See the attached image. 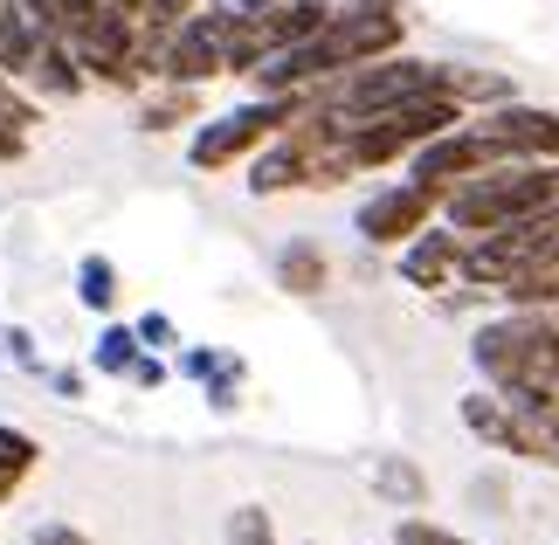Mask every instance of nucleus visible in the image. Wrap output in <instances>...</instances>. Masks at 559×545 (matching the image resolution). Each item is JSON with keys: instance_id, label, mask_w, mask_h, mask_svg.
Masks as SVG:
<instances>
[{"instance_id": "dca6fc26", "label": "nucleus", "mask_w": 559, "mask_h": 545, "mask_svg": "<svg viewBox=\"0 0 559 545\" xmlns=\"http://www.w3.org/2000/svg\"><path fill=\"white\" fill-rule=\"evenodd\" d=\"M35 435H21V428H0V476H8V484H21V476L35 470Z\"/></svg>"}, {"instance_id": "7ed1b4c3", "label": "nucleus", "mask_w": 559, "mask_h": 545, "mask_svg": "<svg viewBox=\"0 0 559 545\" xmlns=\"http://www.w3.org/2000/svg\"><path fill=\"white\" fill-rule=\"evenodd\" d=\"M290 118H305V91H270V97L242 104V111H228V118L201 125V139H193V152H187V159L201 166V173H214V166L242 159V152H255V145H270V139L284 132Z\"/></svg>"}, {"instance_id": "6e6552de", "label": "nucleus", "mask_w": 559, "mask_h": 545, "mask_svg": "<svg viewBox=\"0 0 559 545\" xmlns=\"http://www.w3.org/2000/svg\"><path fill=\"white\" fill-rule=\"evenodd\" d=\"M401 276L421 283V291H442L449 276H463V242H456V235H407Z\"/></svg>"}, {"instance_id": "a211bd4d", "label": "nucleus", "mask_w": 559, "mask_h": 545, "mask_svg": "<svg viewBox=\"0 0 559 545\" xmlns=\"http://www.w3.org/2000/svg\"><path fill=\"white\" fill-rule=\"evenodd\" d=\"M21 125H35V104L8 97L0 104V159H21Z\"/></svg>"}, {"instance_id": "f03ea898", "label": "nucleus", "mask_w": 559, "mask_h": 545, "mask_svg": "<svg viewBox=\"0 0 559 545\" xmlns=\"http://www.w3.org/2000/svg\"><path fill=\"white\" fill-rule=\"evenodd\" d=\"M442 91V62H415V56H380V62H359L346 70V83L332 91V118L338 125H359V118H380L407 97H428Z\"/></svg>"}, {"instance_id": "aec40b11", "label": "nucleus", "mask_w": 559, "mask_h": 545, "mask_svg": "<svg viewBox=\"0 0 559 545\" xmlns=\"http://www.w3.org/2000/svg\"><path fill=\"white\" fill-rule=\"evenodd\" d=\"M380 490L386 497H421V476L407 470V463H380Z\"/></svg>"}, {"instance_id": "6ab92c4d", "label": "nucleus", "mask_w": 559, "mask_h": 545, "mask_svg": "<svg viewBox=\"0 0 559 545\" xmlns=\"http://www.w3.org/2000/svg\"><path fill=\"white\" fill-rule=\"evenodd\" d=\"M228 545H276V538H270V518H263V511H235Z\"/></svg>"}, {"instance_id": "2eb2a0df", "label": "nucleus", "mask_w": 559, "mask_h": 545, "mask_svg": "<svg viewBox=\"0 0 559 545\" xmlns=\"http://www.w3.org/2000/svg\"><path fill=\"white\" fill-rule=\"evenodd\" d=\"M132 359H139V332L132 324H111L97 339V374H132Z\"/></svg>"}, {"instance_id": "4be33fe9", "label": "nucleus", "mask_w": 559, "mask_h": 545, "mask_svg": "<svg viewBox=\"0 0 559 545\" xmlns=\"http://www.w3.org/2000/svg\"><path fill=\"white\" fill-rule=\"evenodd\" d=\"M394 545H463V538H449V532H436V525H401Z\"/></svg>"}, {"instance_id": "b1692460", "label": "nucleus", "mask_w": 559, "mask_h": 545, "mask_svg": "<svg viewBox=\"0 0 559 545\" xmlns=\"http://www.w3.org/2000/svg\"><path fill=\"white\" fill-rule=\"evenodd\" d=\"M104 8H124V14H139V8H145V0H104Z\"/></svg>"}, {"instance_id": "ddd939ff", "label": "nucleus", "mask_w": 559, "mask_h": 545, "mask_svg": "<svg viewBox=\"0 0 559 545\" xmlns=\"http://www.w3.org/2000/svg\"><path fill=\"white\" fill-rule=\"evenodd\" d=\"M76 297L91 304V311H111V304H118V270L104 263V256H83V270H76Z\"/></svg>"}, {"instance_id": "9d476101", "label": "nucleus", "mask_w": 559, "mask_h": 545, "mask_svg": "<svg viewBox=\"0 0 559 545\" xmlns=\"http://www.w3.org/2000/svg\"><path fill=\"white\" fill-rule=\"evenodd\" d=\"M21 21H28L35 35H56V42H76L83 28H91V14L104 8V0H14Z\"/></svg>"}, {"instance_id": "f257e3e1", "label": "nucleus", "mask_w": 559, "mask_h": 545, "mask_svg": "<svg viewBox=\"0 0 559 545\" xmlns=\"http://www.w3.org/2000/svg\"><path fill=\"white\" fill-rule=\"evenodd\" d=\"M442 208H449V228L490 235L504 222L559 208V166H484V173H469V180L449 187Z\"/></svg>"}, {"instance_id": "1a4fd4ad", "label": "nucleus", "mask_w": 559, "mask_h": 545, "mask_svg": "<svg viewBox=\"0 0 559 545\" xmlns=\"http://www.w3.org/2000/svg\"><path fill=\"white\" fill-rule=\"evenodd\" d=\"M21 83H28L35 97H76L91 76H83V62H76V49H70V42L41 35V49H35V62H28V76H21Z\"/></svg>"}, {"instance_id": "f8f14e48", "label": "nucleus", "mask_w": 559, "mask_h": 545, "mask_svg": "<svg viewBox=\"0 0 559 545\" xmlns=\"http://www.w3.org/2000/svg\"><path fill=\"white\" fill-rule=\"evenodd\" d=\"M35 49H41V35L21 21L14 0H0V76L21 83V76H28V62H35Z\"/></svg>"}, {"instance_id": "39448f33", "label": "nucleus", "mask_w": 559, "mask_h": 545, "mask_svg": "<svg viewBox=\"0 0 559 545\" xmlns=\"http://www.w3.org/2000/svg\"><path fill=\"white\" fill-rule=\"evenodd\" d=\"M442 208V193L436 187H421V180H401V187H380L367 208H359V235H367L373 249H394L407 242V235H421V222Z\"/></svg>"}, {"instance_id": "9b49d317", "label": "nucleus", "mask_w": 559, "mask_h": 545, "mask_svg": "<svg viewBox=\"0 0 559 545\" xmlns=\"http://www.w3.org/2000/svg\"><path fill=\"white\" fill-rule=\"evenodd\" d=\"M498 291L519 304V311H532V304H552V297H559V242H546L511 283H498Z\"/></svg>"}, {"instance_id": "0eeeda50", "label": "nucleus", "mask_w": 559, "mask_h": 545, "mask_svg": "<svg viewBox=\"0 0 559 545\" xmlns=\"http://www.w3.org/2000/svg\"><path fill=\"white\" fill-rule=\"evenodd\" d=\"M477 132L498 145V159H559V111L498 104L490 118H477Z\"/></svg>"}, {"instance_id": "20e7f679", "label": "nucleus", "mask_w": 559, "mask_h": 545, "mask_svg": "<svg viewBox=\"0 0 559 545\" xmlns=\"http://www.w3.org/2000/svg\"><path fill=\"white\" fill-rule=\"evenodd\" d=\"M484 166H498V145H490L477 125H449V132H436L428 145L407 152V180H421L436 193H449L456 180H469V173H484Z\"/></svg>"}, {"instance_id": "412c9836", "label": "nucleus", "mask_w": 559, "mask_h": 545, "mask_svg": "<svg viewBox=\"0 0 559 545\" xmlns=\"http://www.w3.org/2000/svg\"><path fill=\"white\" fill-rule=\"evenodd\" d=\"M276 8V0H214V14H222V21H263Z\"/></svg>"}, {"instance_id": "4468645a", "label": "nucleus", "mask_w": 559, "mask_h": 545, "mask_svg": "<svg viewBox=\"0 0 559 545\" xmlns=\"http://www.w3.org/2000/svg\"><path fill=\"white\" fill-rule=\"evenodd\" d=\"M276 270H284V291H325V256L305 249V242L284 249V263H276Z\"/></svg>"}, {"instance_id": "5701e85b", "label": "nucleus", "mask_w": 559, "mask_h": 545, "mask_svg": "<svg viewBox=\"0 0 559 545\" xmlns=\"http://www.w3.org/2000/svg\"><path fill=\"white\" fill-rule=\"evenodd\" d=\"M139 339H145V345H166V339H174V324L153 311V318H139Z\"/></svg>"}, {"instance_id": "423d86ee", "label": "nucleus", "mask_w": 559, "mask_h": 545, "mask_svg": "<svg viewBox=\"0 0 559 545\" xmlns=\"http://www.w3.org/2000/svg\"><path fill=\"white\" fill-rule=\"evenodd\" d=\"M153 70L166 83H207V76H222V28H214V14H187L174 35L159 42V56H153Z\"/></svg>"}, {"instance_id": "f3484780", "label": "nucleus", "mask_w": 559, "mask_h": 545, "mask_svg": "<svg viewBox=\"0 0 559 545\" xmlns=\"http://www.w3.org/2000/svg\"><path fill=\"white\" fill-rule=\"evenodd\" d=\"M180 118H193V91H187V83H174L166 97L145 104V132H166V125H180Z\"/></svg>"}]
</instances>
